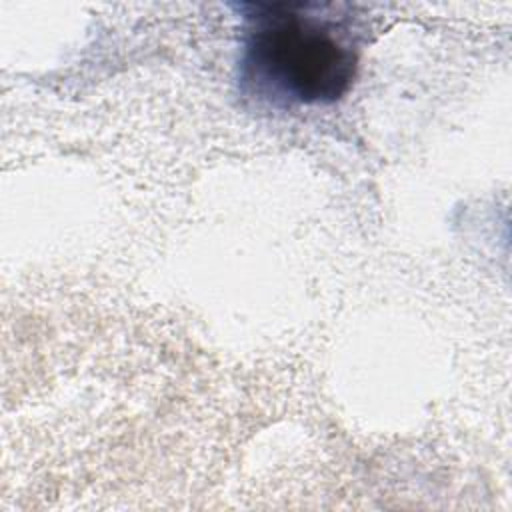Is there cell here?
Returning a JSON list of instances; mask_svg holds the SVG:
<instances>
[{
	"mask_svg": "<svg viewBox=\"0 0 512 512\" xmlns=\"http://www.w3.org/2000/svg\"><path fill=\"white\" fill-rule=\"evenodd\" d=\"M244 38L238 82L244 94L274 106L332 104L352 86L358 48L348 14L312 2L238 6Z\"/></svg>",
	"mask_w": 512,
	"mask_h": 512,
	"instance_id": "1",
	"label": "cell"
}]
</instances>
